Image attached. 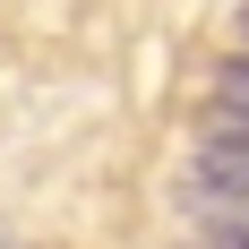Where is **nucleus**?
I'll return each mask as SVG.
<instances>
[{"label":"nucleus","instance_id":"1","mask_svg":"<svg viewBox=\"0 0 249 249\" xmlns=\"http://www.w3.org/2000/svg\"><path fill=\"white\" fill-rule=\"evenodd\" d=\"M189 198L206 206H249V138H206L189 163Z\"/></svg>","mask_w":249,"mask_h":249},{"label":"nucleus","instance_id":"2","mask_svg":"<svg viewBox=\"0 0 249 249\" xmlns=\"http://www.w3.org/2000/svg\"><path fill=\"white\" fill-rule=\"evenodd\" d=\"M206 138H249V52H241V60H224V77H215Z\"/></svg>","mask_w":249,"mask_h":249},{"label":"nucleus","instance_id":"3","mask_svg":"<svg viewBox=\"0 0 249 249\" xmlns=\"http://www.w3.org/2000/svg\"><path fill=\"white\" fill-rule=\"evenodd\" d=\"M189 249H249V224H215V232H198Z\"/></svg>","mask_w":249,"mask_h":249},{"label":"nucleus","instance_id":"4","mask_svg":"<svg viewBox=\"0 0 249 249\" xmlns=\"http://www.w3.org/2000/svg\"><path fill=\"white\" fill-rule=\"evenodd\" d=\"M241 35H249V9H241Z\"/></svg>","mask_w":249,"mask_h":249}]
</instances>
